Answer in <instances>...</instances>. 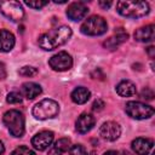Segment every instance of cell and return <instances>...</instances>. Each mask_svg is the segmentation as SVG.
Instances as JSON below:
<instances>
[{
  "mask_svg": "<svg viewBox=\"0 0 155 155\" xmlns=\"http://www.w3.org/2000/svg\"><path fill=\"white\" fill-rule=\"evenodd\" d=\"M71 29L68 25H61L48 30L39 38V46L45 51H52L64 45L71 36Z\"/></svg>",
  "mask_w": 155,
  "mask_h": 155,
  "instance_id": "obj_1",
  "label": "cell"
},
{
  "mask_svg": "<svg viewBox=\"0 0 155 155\" xmlns=\"http://www.w3.org/2000/svg\"><path fill=\"white\" fill-rule=\"evenodd\" d=\"M116 11L126 18H140L149 13V4L145 1H119Z\"/></svg>",
  "mask_w": 155,
  "mask_h": 155,
  "instance_id": "obj_2",
  "label": "cell"
},
{
  "mask_svg": "<svg viewBox=\"0 0 155 155\" xmlns=\"http://www.w3.org/2000/svg\"><path fill=\"white\" fill-rule=\"evenodd\" d=\"M2 121L13 137L19 138L24 134V116L19 110L11 109L6 111L4 114Z\"/></svg>",
  "mask_w": 155,
  "mask_h": 155,
  "instance_id": "obj_3",
  "label": "cell"
},
{
  "mask_svg": "<svg viewBox=\"0 0 155 155\" xmlns=\"http://www.w3.org/2000/svg\"><path fill=\"white\" fill-rule=\"evenodd\" d=\"M59 113V105L53 99H42L36 103L33 108V116L38 120H47L53 119Z\"/></svg>",
  "mask_w": 155,
  "mask_h": 155,
  "instance_id": "obj_4",
  "label": "cell"
},
{
  "mask_svg": "<svg viewBox=\"0 0 155 155\" xmlns=\"http://www.w3.org/2000/svg\"><path fill=\"white\" fill-rule=\"evenodd\" d=\"M80 30L85 35L98 36V35L104 34L108 30V24L103 17L94 15L84 21V23L80 27Z\"/></svg>",
  "mask_w": 155,
  "mask_h": 155,
  "instance_id": "obj_5",
  "label": "cell"
},
{
  "mask_svg": "<svg viewBox=\"0 0 155 155\" xmlns=\"http://www.w3.org/2000/svg\"><path fill=\"white\" fill-rule=\"evenodd\" d=\"M125 111L130 117L136 120H145L154 115L153 107L142 102H136V101L127 102L125 105Z\"/></svg>",
  "mask_w": 155,
  "mask_h": 155,
  "instance_id": "obj_6",
  "label": "cell"
},
{
  "mask_svg": "<svg viewBox=\"0 0 155 155\" xmlns=\"http://www.w3.org/2000/svg\"><path fill=\"white\" fill-rule=\"evenodd\" d=\"M0 12L12 22H21L24 17V10L17 1H0Z\"/></svg>",
  "mask_w": 155,
  "mask_h": 155,
  "instance_id": "obj_7",
  "label": "cell"
},
{
  "mask_svg": "<svg viewBox=\"0 0 155 155\" xmlns=\"http://www.w3.org/2000/svg\"><path fill=\"white\" fill-rule=\"evenodd\" d=\"M48 64L56 71H65L73 67V58L68 52L61 51L48 59Z\"/></svg>",
  "mask_w": 155,
  "mask_h": 155,
  "instance_id": "obj_8",
  "label": "cell"
},
{
  "mask_svg": "<svg viewBox=\"0 0 155 155\" xmlns=\"http://www.w3.org/2000/svg\"><path fill=\"white\" fill-rule=\"evenodd\" d=\"M53 138L54 134L52 131H41L31 138V145L34 147V149L39 151H44L51 147Z\"/></svg>",
  "mask_w": 155,
  "mask_h": 155,
  "instance_id": "obj_9",
  "label": "cell"
},
{
  "mask_svg": "<svg viewBox=\"0 0 155 155\" xmlns=\"http://www.w3.org/2000/svg\"><path fill=\"white\" fill-rule=\"evenodd\" d=\"M120 134H121V127L117 122L114 121H107L99 128V136L108 142L116 140L120 137Z\"/></svg>",
  "mask_w": 155,
  "mask_h": 155,
  "instance_id": "obj_10",
  "label": "cell"
},
{
  "mask_svg": "<svg viewBox=\"0 0 155 155\" xmlns=\"http://www.w3.org/2000/svg\"><path fill=\"white\" fill-rule=\"evenodd\" d=\"M65 13H67V17L71 21H75V22L81 21L87 16L88 7L82 1H76V2H73L68 6Z\"/></svg>",
  "mask_w": 155,
  "mask_h": 155,
  "instance_id": "obj_11",
  "label": "cell"
},
{
  "mask_svg": "<svg viewBox=\"0 0 155 155\" xmlns=\"http://www.w3.org/2000/svg\"><path fill=\"white\" fill-rule=\"evenodd\" d=\"M153 145H154L153 139L142 138V137L133 139L131 143L132 150L134 151L136 155H148L150 153V150L153 149Z\"/></svg>",
  "mask_w": 155,
  "mask_h": 155,
  "instance_id": "obj_12",
  "label": "cell"
},
{
  "mask_svg": "<svg viewBox=\"0 0 155 155\" xmlns=\"http://www.w3.org/2000/svg\"><path fill=\"white\" fill-rule=\"evenodd\" d=\"M94 124H96V119H94L93 115L87 114V113H82L75 122V128L79 133L85 134V133H87L88 131L92 130Z\"/></svg>",
  "mask_w": 155,
  "mask_h": 155,
  "instance_id": "obj_13",
  "label": "cell"
},
{
  "mask_svg": "<svg viewBox=\"0 0 155 155\" xmlns=\"http://www.w3.org/2000/svg\"><path fill=\"white\" fill-rule=\"evenodd\" d=\"M128 39V34L122 29V28H117L115 30V34L113 36H110L109 39H107L104 41V47L109 48V50H115L119 45H121L122 42H125Z\"/></svg>",
  "mask_w": 155,
  "mask_h": 155,
  "instance_id": "obj_14",
  "label": "cell"
},
{
  "mask_svg": "<svg viewBox=\"0 0 155 155\" xmlns=\"http://www.w3.org/2000/svg\"><path fill=\"white\" fill-rule=\"evenodd\" d=\"M15 44H16L15 35L11 31L6 29L0 30V51L1 52H10L13 48Z\"/></svg>",
  "mask_w": 155,
  "mask_h": 155,
  "instance_id": "obj_15",
  "label": "cell"
},
{
  "mask_svg": "<svg viewBox=\"0 0 155 155\" xmlns=\"http://www.w3.org/2000/svg\"><path fill=\"white\" fill-rule=\"evenodd\" d=\"M71 147V142L69 138H59L54 142L53 145L48 149V155H63L65 151H68Z\"/></svg>",
  "mask_w": 155,
  "mask_h": 155,
  "instance_id": "obj_16",
  "label": "cell"
},
{
  "mask_svg": "<svg viewBox=\"0 0 155 155\" xmlns=\"http://www.w3.org/2000/svg\"><path fill=\"white\" fill-rule=\"evenodd\" d=\"M134 39L139 42H150L154 40V25L149 24L134 31Z\"/></svg>",
  "mask_w": 155,
  "mask_h": 155,
  "instance_id": "obj_17",
  "label": "cell"
},
{
  "mask_svg": "<svg viewBox=\"0 0 155 155\" xmlns=\"http://www.w3.org/2000/svg\"><path fill=\"white\" fill-rule=\"evenodd\" d=\"M116 93L121 97H131L137 93V88L132 81L122 80L116 85Z\"/></svg>",
  "mask_w": 155,
  "mask_h": 155,
  "instance_id": "obj_18",
  "label": "cell"
},
{
  "mask_svg": "<svg viewBox=\"0 0 155 155\" xmlns=\"http://www.w3.org/2000/svg\"><path fill=\"white\" fill-rule=\"evenodd\" d=\"M41 92H42V88H41V86L39 84H35V82L29 81V82H24L22 85V93L28 99H34Z\"/></svg>",
  "mask_w": 155,
  "mask_h": 155,
  "instance_id": "obj_19",
  "label": "cell"
},
{
  "mask_svg": "<svg viewBox=\"0 0 155 155\" xmlns=\"http://www.w3.org/2000/svg\"><path fill=\"white\" fill-rule=\"evenodd\" d=\"M70 97H71V101H73L74 103H76V104H85V103L90 99L91 92H90L86 87L79 86V87H76V88L71 92Z\"/></svg>",
  "mask_w": 155,
  "mask_h": 155,
  "instance_id": "obj_20",
  "label": "cell"
},
{
  "mask_svg": "<svg viewBox=\"0 0 155 155\" xmlns=\"http://www.w3.org/2000/svg\"><path fill=\"white\" fill-rule=\"evenodd\" d=\"M68 155H88L86 148L81 144H74L68 150Z\"/></svg>",
  "mask_w": 155,
  "mask_h": 155,
  "instance_id": "obj_21",
  "label": "cell"
},
{
  "mask_svg": "<svg viewBox=\"0 0 155 155\" xmlns=\"http://www.w3.org/2000/svg\"><path fill=\"white\" fill-rule=\"evenodd\" d=\"M18 73H19V75H22V76H29V78H31V76H35V75L39 73V70H38L35 67L25 65V67H22Z\"/></svg>",
  "mask_w": 155,
  "mask_h": 155,
  "instance_id": "obj_22",
  "label": "cell"
},
{
  "mask_svg": "<svg viewBox=\"0 0 155 155\" xmlns=\"http://www.w3.org/2000/svg\"><path fill=\"white\" fill-rule=\"evenodd\" d=\"M11 155H36L31 149H29L28 147H25V145H19V147H17L12 153H11Z\"/></svg>",
  "mask_w": 155,
  "mask_h": 155,
  "instance_id": "obj_23",
  "label": "cell"
},
{
  "mask_svg": "<svg viewBox=\"0 0 155 155\" xmlns=\"http://www.w3.org/2000/svg\"><path fill=\"white\" fill-rule=\"evenodd\" d=\"M6 102L10 103V104H17V103H21L22 102V94L19 92H10L6 97Z\"/></svg>",
  "mask_w": 155,
  "mask_h": 155,
  "instance_id": "obj_24",
  "label": "cell"
},
{
  "mask_svg": "<svg viewBox=\"0 0 155 155\" xmlns=\"http://www.w3.org/2000/svg\"><path fill=\"white\" fill-rule=\"evenodd\" d=\"M27 6L31 7V8H35V10H40L44 6H46L48 4V1H41V0H34V1H25L24 2Z\"/></svg>",
  "mask_w": 155,
  "mask_h": 155,
  "instance_id": "obj_25",
  "label": "cell"
},
{
  "mask_svg": "<svg viewBox=\"0 0 155 155\" xmlns=\"http://www.w3.org/2000/svg\"><path fill=\"white\" fill-rule=\"evenodd\" d=\"M104 107H105V104H104V102H103L102 99H96V101L93 102V104H92V109H93L94 111H99V110H102Z\"/></svg>",
  "mask_w": 155,
  "mask_h": 155,
  "instance_id": "obj_26",
  "label": "cell"
},
{
  "mask_svg": "<svg viewBox=\"0 0 155 155\" xmlns=\"http://www.w3.org/2000/svg\"><path fill=\"white\" fill-rule=\"evenodd\" d=\"M140 96H142V98H145V99H153V97H154V92L150 90V88H144L143 91H142V93H140Z\"/></svg>",
  "mask_w": 155,
  "mask_h": 155,
  "instance_id": "obj_27",
  "label": "cell"
},
{
  "mask_svg": "<svg viewBox=\"0 0 155 155\" xmlns=\"http://www.w3.org/2000/svg\"><path fill=\"white\" fill-rule=\"evenodd\" d=\"M98 4H99L101 7H103V8H105V10L111 6V1H99Z\"/></svg>",
  "mask_w": 155,
  "mask_h": 155,
  "instance_id": "obj_28",
  "label": "cell"
},
{
  "mask_svg": "<svg viewBox=\"0 0 155 155\" xmlns=\"http://www.w3.org/2000/svg\"><path fill=\"white\" fill-rule=\"evenodd\" d=\"M6 76V70H5V65L0 62V79H4Z\"/></svg>",
  "mask_w": 155,
  "mask_h": 155,
  "instance_id": "obj_29",
  "label": "cell"
},
{
  "mask_svg": "<svg viewBox=\"0 0 155 155\" xmlns=\"http://www.w3.org/2000/svg\"><path fill=\"white\" fill-rule=\"evenodd\" d=\"M147 51H148V54H149V57H154V54H155V47L154 46H149L148 48H147Z\"/></svg>",
  "mask_w": 155,
  "mask_h": 155,
  "instance_id": "obj_30",
  "label": "cell"
},
{
  "mask_svg": "<svg viewBox=\"0 0 155 155\" xmlns=\"http://www.w3.org/2000/svg\"><path fill=\"white\" fill-rule=\"evenodd\" d=\"M103 155H120V153L119 151H115V150H108Z\"/></svg>",
  "mask_w": 155,
  "mask_h": 155,
  "instance_id": "obj_31",
  "label": "cell"
},
{
  "mask_svg": "<svg viewBox=\"0 0 155 155\" xmlns=\"http://www.w3.org/2000/svg\"><path fill=\"white\" fill-rule=\"evenodd\" d=\"M4 151H5V147H4V143L0 140V155H2Z\"/></svg>",
  "mask_w": 155,
  "mask_h": 155,
  "instance_id": "obj_32",
  "label": "cell"
},
{
  "mask_svg": "<svg viewBox=\"0 0 155 155\" xmlns=\"http://www.w3.org/2000/svg\"><path fill=\"white\" fill-rule=\"evenodd\" d=\"M120 155H132V154H131V153H128V151H125V150H124V151H121V153H120Z\"/></svg>",
  "mask_w": 155,
  "mask_h": 155,
  "instance_id": "obj_33",
  "label": "cell"
}]
</instances>
